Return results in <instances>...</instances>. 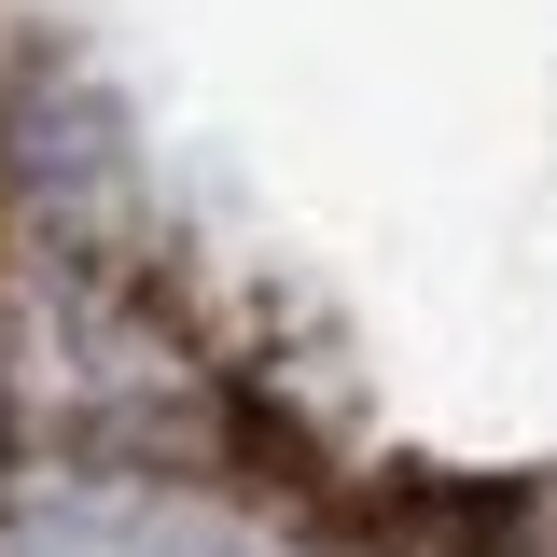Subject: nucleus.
I'll return each mask as SVG.
<instances>
[{"label":"nucleus","instance_id":"1","mask_svg":"<svg viewBox=\"0 0 557 557\" xmlns=\"http://www.w3.org/2000/svg\"><path fill=\"white\" fill-rule=\"evenodd\" d=\"M0 182L28 209V237L84 278H126L139 265V168H126V112L98 84H28L14 126H0Z\"/></svg>","mask_w":557,"mask_h":557},{"label":"nucleus","instance_id":"2","mask_svg":"<svg viewBox=\"0 0 557 557\" xmlns=\"http://www.w3.org/2000/svg\"><path fill=\"white\" fill-rule=\"evenodd\" d=\"M460 557H557V460L474 487V502H460Z\"/></svg>","mask_w":557,"mask_h":557},{"label":"nucleus","instance_id":"3","mask_svg":"<svg viewBox=\"0 0 557 557\" xmlns=\"http://www.w3.org/2000/svg\"><path fill=\"white\" fill-rule=\"evenodd\" d=\"M0 460H14V376H0Z\"/></svg>","mask_w":557,"mask_h":557}]
</instances>
